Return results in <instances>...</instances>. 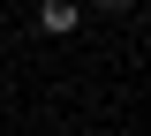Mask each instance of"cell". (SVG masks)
Wrapping results in <instances>:
<instances>
[{
    "label": "cell",
    "instance_id": "6da1fadb",
    "mask_svg": "<svg viewBox=\"0 0 151 136\" xmlns=\"http://www.w3.org/2000/svg\"><path fill=\"white\" fill-rule=\"evenodd\" d=\"M38 30L68 38V30H76V0H38Z\"/></svg>",
    "mask_w": 151,
    "mask_h": 136
},
{
    "label": "cell",
    "instance_id": "7a4b0ae2",
    "mask_svg": "<svg viewBox=\"0 0 151 136\" xmlns=\"http://www.w3.org/2000/svg\"><path fill=\"white\" fill-rule=\"evenodd\" d=\"M98 8H106V15H121V8H129V0H98Z\"/></svg>",
    "mask_w": 151,
    "mask_h": 136
}]
</instances>
